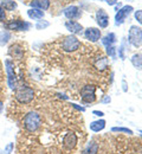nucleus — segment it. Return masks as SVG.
<instances>
[{
    "label": "nucleus",
    "mask_w": 142,
    "mask_h": 154,
    "mask_svg": "<svg viewBox=\"0 0 142 154\" xmlns=\"http://www.w3.org/2000/svg\"><path fill=\"white\" fill-rule=\"evenodd\" d=\"M43 126V117L39 113L32 110L29 112L24 116L23 122H21V128H23V134H33L37 131L41 129Z\"/></svg>",
    "instance_id": "f257e3e1"
},
{
    "label": "nucleus",
    "mask_w": 142,
    "mask_h": 154,
    "mask_svg": "<svg viewBox=\"0 0 142 154\" xmlns=\"http://www.w3.org/2000/svg\"><path fill=\"white\" fill-rule=\"evenodd\" d=\"M16 90V100L21 104H29L35 98V91L29 85H17Z\"/></svg>",
    "instance_id": "f03ea898"
},
{
    "label": "nucleus",
    "mask_w": 142,
    "mask_h": 154,
    "mask_svg": "<svg viewBox=\"0 0 142 154\" xmlns=\"http://www.w3.org/2000/svg\"><path fill=\"white\" fill-rule=\"evenodd\" d=\"M77 142H78V137L74 132H68L62 137V147L64 148V151L68 152L72 151L77 146Z\"/></svg>",
    "instance_id": "7ed1b4c3"
},
{
    "label": "nucleus",
    "mask_w": 142,
    "mask_h": 154,
    "mask_svg": "<svg viewBox=\"0 0 142 154\" xmlns=\"http://www.w3.org/2000/svg\"><path fill=\"white\" fill-rule=\"evenodd\" d=\"M80 46H81V42L75 36H68L62 42V48L66 52H74V51L78 50Z\"/></svg>",
    "instance_id": "20e7f679"
},
{
    "label": "nucleus",
    "mask_w": 142,
    "mask_h": 154,
    "mask_svg": "<svg viewBox=\"0 0 142 154\" xmlns=\"http://www.w3.org/2000/svg\"><path fill=\"white\" fill-rule=\"evenodd\" d=\"M128 39H129V43H130L133 46L140 48L142 45V30L140 27L135 26V25L130 26Z\"/></svg>",
    "instance_id": "39448f33"
},
{
    "label": "nucleus",
    "mask_w": 142,
    "mask_h": 154,
    "mask_svg": "<svg viewBox=\"0 0 142 154\" xmlns=\"http://www.w3.org/2000/svg\"><path fill=\"white\" fill-rule=\"evenodd\" d=\"M5 70H6V74H7L8 87L14 90L17 88V77H16V72H14L13 63L10 59H6V62H5Z\"/></svg>",
    "instance_id": "423d86ee"
},
{
    "label": "nucleus",
    "mask_w": 142,
    "mask_h": 154,
    "mask_svg": "<svg viewBox=\"0 0 142 154\" xmlns=\"http://www.w3.org/2000/svg\"><path fill=\"white\" fill-rule=\"evenodd\" d=\"M81 96L83 102L92 103L96 100V88L94 85H84L81 89Z\"/></svg>",
    "instance_id": "0eeeda50"
},
{
    "label": "nucleus",
    "mask_w": 142,
    "mask_h": 154,
    "mask_svg": "<svg viewBox=\"0 0 142 154\" xmlns=\"http://www.w3.org/2000/svg\"><path fill=\"white\" fill-rule=\"evenodd\" d=\"M131 11H133V6H123L121 10H119V12L116 13V16H115V24L116 25H121L124 23V20L127 18V16H129L130 13H131Z\"/></svg>",
    "instance_id": "6e6552de"
},
{
    "label": "nucleus",
    "mask_w": 142,
    "mask_h": 154,
    "mask_svg": "<svg viewBox=\"0 0 142 154\" xmlns=\"http://www.w3.org/2000/svg\"><path fill=\"white\" fill-rule=\"evenodd\" d=\"M8 30H14V31H26L30 29V24L23 20H13L6 25Z\"/></svg>",
    "instance_id": "1a4fd4ad"
},
{
    "label": "nucleus",
    "mask_w": 142,
    "mask_h": 154,
    "mask_svg": "<svg viewBox=\"0 0 142 154\" xmlns=\"http://www.w3.org/2000/svg\"><path fill=\"white\" fill-rule=\"evenodd\" d=\"M84 37L90 42H97L101 38V31L96 27H88L84 32Z\"/></svg>",
    "instance_id": "9d476101"
},
{
    "label": "nucleus",
    "mask_w": 142,
    "mask_h": 154,
    "mask_svg": "<svg viewBox=\"0 0 142 154\" xmlns=\"http://www.w3.org/2000/svg\"><path fill=\"white\" fill-rule=\"evenodd\" d=\"M64 16L70 20L77 19L81 17V11L77 6H69L64 10Z\"/></svg>",
    "instance_id": "9b49d317"
},
{
    "label": "nucleus",
    "mask_w": 142,
    "mask_h": 154,
    "mask_svg": "<svg viewBox=\"0 0 142 154\" xmlns=\"http://www.w3.org/2000/svg\"><path fill=\"white\" fill-rule=\"evenodd\" d=\"M96 20H97V24L100 25V27H107L108 24H109V16L107 14V12L104 10H98L97 13H96Z\"/></svg>",
    "instance_id": "f8f14e48"
},
{
    "label": "nucleus",
    "mask_w": 142,
    "mask_h": 154,
    "mask_svg": "<svg viewBox=\"0 0 142 154\" xmlns=\"http://www.w3.org/2000/svg\"><path fill=\"white\" fill-rule=\"evenodd\" d=\"M65 27H66L68 31H70V32L74 33V35L81 33L82 30H83V26H82L80 23L75 21V20H69V21H66V23H65Z\"/></svg>",
    "instance_id": "ddd939ff"
},
{
    "label": "nucleus",
    "mask_w": 142,
    "mask_h": 154,
    "mask_svg": "<svg viewBox=\"0 0 142 154\" xmlns=\"http://www.w3.org/2000/svg\"><path fill=\"white\" fill-rule=\"evenodd\" d=\"M30 6L33 8H38V10H47L50 7V1L49 0H32L30 2Z\"/></svg>",
    "instance_id": "4468645a"
},
{
    "label": "nucleus",
    "mask_w": 142,
    "mask_h": 154,
    "mask_svg": "<svg viewBox=\"0 0 142 154\" xmlns=\"http://www.w3.org/2000/svg\"><path fill=\"white\" fill-rule=\"evenodd\" d=\"M98 149H100L98 143L95 142V141H90L86 145V147L84 148V151H83L82 154H97L98 153Z\"/></svg>",
    "instance_id": "2eb2a0df"
},
{
    "label": "nucleus",
    "mask_w": 142,
    "mask_h": 154,
    "mask_svg": "<svg viewBox=\"0 0 142 154\" xmlns=\"http://www.w3.org/2000/svg\"><path fill=\"white\" fill-rule=\"evenodd\" d=\"M105 128V121L104 120H97V121H94L90 123V129L95 133H98Z\"/></svg>",
    "instance_id": "dca6fc26"
},
{
    "label": "nucleus",
    "mask_w": 142,
    "mask_h": 154,
    "mask_svg": "<svg viewBox=\"0 0 142 154\" xmlns=\"http://www.w3.org/2000/svg\"><path fill=\"white\" fill-rule=\"evenodd\" d=\"M27 16L33 20H39L44 17V12L41 10H38V8H31L27 11Z\"/></svg>",
    "instance_id": "f3484780"
},
{
    "label": "nucleus",
    "mask_w": 142,
    "mask_h": 154,
    "mask_svg": "<svg viewBox=\"0 0 142 154\" xmlns=\"http://www.w3.org/2000/svg\"><path fill=\"white\" fill-rule=\"evenodd\" d=\"M0 6H1L4 10L13 11L14 8H17V2H16V1H12V0H1V1H0Z\"/></svg>",
    "instance_id": "a211bd4d"
},
{
    "label": "nucleus",
    "mask_w": 142,
    "mask_h": 154,
    "mask_svg": "<svg viewBox=\"0 0 142 154\" xmlns=\"http://www.w3.org/2000/svg\"><path fill=\"white\" fill-rule=\"evenodd\" d=\"M115 42H116V36H115V33H109V35H107L104 38L102 39V43H103V45H104L105 48L113 45Z\"/></svg>",
    "instance_id": "6ab92c4d"
},
{
    "label": "nucleus",
    "mask_w": 142,
    "mask_h": 154,
    "mask_svg": "<svg viewBox=\"0 0 142 154\" xmlns=\"http://www.w3.org/2000/svg\"><path fill=\"white\" fill-rule=\"evenodd\" d=\"M131 63L133 65L139 69V70H142V54H136L131 57Z\"/></svg>",
    "instance_id": "aec40b11"
},
{
    "label": "nucleus",
    "mask_w": 142,
    "mask_h": 154,
    "mask_svg": "<svg viewBox=\"0 0 142 154\" xmlns=\"http://www.w3.org/2000/svg\"><path fill=\"white\" fill-rule=\"evenodd\" d=\"M23 54H24L23 49L18 48L17 45H12V46L10 48V55H12L13 57L21 58V57H23Z\"/></svg>",
    "instance_id": "412c9836"
},
{
    "label": "nucleus",
    "mask_w": 142,
    "mask_h": 154,
    "mask_svg": "<svg viewBox=\"0 0 142 154\" xmlns=\"http://www.w3.org/2000/svg\"><path fill=\"white\" fill-rule=\"evenodd\" d=\"M96 68L100 70V71H103L108 68V58L107 57H101L97 62H96Z\"/></svg>",
    "instance_id": "4be33fe9"
},
{
    "label": "nucleus",
    "mask_w": 142,
    "mask_h": 154,
    "mask_svg": "<svg viewBox=\"0 0 142 154\" xmlns=\"http://www.w3.org/2000/svg\"><path fill=\"white\" fill-rule=\"evenodd\" d=\"M11 38V35H10V32L8 31H1L0 32V45H5L8 40Z\"/></svg>",
    "instance_id": "5701e85b"
},
{
    "label": "nucleus",
    "mask_w": 142,
    "mask_h": 154,
    "mask_svg": "<svg viewBox=\"0 0 142 154\" xmlns=\"http://www.w3.org/2000/svg\"><path fill=\"white\" fill-rule=\"evenodd\" d=\"M111 132H114V133H124V134L133 135V131L129 129V128H125V127H113V128H111Z\"/></svg>",
    "instance_id": "b1692460"
},
{
    "label": "nucleus",
    "mask_w": 142,
    "mask_h": 154,
    "mask_svg": "<svg viewBox=\"0 0 142 154\" xmlns=\"http://www.w3.org/2000/svg\"><path fill=\"white\" fill-rule=\"evenodd\" d=\"M107 54L111 58H116V48L114 45H110L107 48Z\"/></svg>",
    "instance_id": "393cba45"
},
{
    "label": "nucleus",
    "mask_w": 142,
    "mask_h": 154,
    "mask_svg": "<svg viewBox=\"0 0 142 154\" xmlns=\"http://www.w3.org/2000/svg\"><path fill=\"white\" fill-rule=\"evenodd\" d=\"M50 24H49V21H45V20H38V23H37V25H36V29L37 30H44L45 27H47Z\"/></svg>",
    "instance_id": "a878e982"
},
{
    "label": "nucleus",
    "mask_w": 142,
    "mask_h": 154,
    "mask_svg": "<svg viewBox=\"0 0 142 154\" xmlns=\"http://www.w3.org/2000/svg\"><path fill=\"white\" fill-rule=\"evenodd\" d=\"M14 149V143L13 142H10L6 147H5V154H11Z\"/></svg>",
    "instance_id": "bb28decb"
},
{
    "label": "nucleus",
    "mask_w": 142,
    "mask_h": 154,
    "mask_svg": "<svg viewBox=\"0 0 142 154\" xmlns=\"http://www.w3.org/2000/svg\"><path fill=\"white\" fill-rule=\"evenodd\" d=\"M135 19L142 25V10H139V11L135 12Z\"/></svg>",
    "instance_id": "cd10ccee"
},
{
    "label": "nucleus",
    "mask_w": 142,
    "mask_h": 154,
    "mask_svg": "<svg viewBox=\"0 0 142 154\" xmlns=\"http://www.w3.org/2000/svg\"><path fill=\"white\" fill-rule=\"evenodd\" d=\"M2 70H1V64H0V97L2 95Z\"/></svg>",
    "instance_id": "c85d7f7f"
},
{
    "label": "nucleus",
    "mask_w": 142,
    "mask_h": 154,
    "mask_svg": "<svg viewBox=\"0 0 142 154\" xmlns=\"http://www.w3.org/2000/svg\"><path fill=\"white\" fill-rule=\"evenodd\" d=\"M6 19V14H5V10L0 6V21H5Z\"/></svg>",
    "instance_id": "c756f323"
},
{
    "label": "nucleus",
    "mask_w": 142,
    "mask_h": 154,
    "mask_svg": "<svg viewBox=\"0 0 142 154\" xmlns=\"http://www.w3.org/2000/svg\"><path fill=\"white\" fill-rule=\"evenodd\" d=\"M71 106H72L74 108L78 109V110H81V112H84V110H85V108H84V107H80V106H78V104H76V103H71Z\"/></svg>",
    "instance_id": "7c9ffc66"
},
{
    "label": "nucleus",
    "mask_w": 142,
    "mask_h": 154,
    "mask_svg": "<svg viewBox=\"0 0 142 154\" xmlns=\"http://www.w3.org/2000/svg\"><path fill=\"white\" fill-rule=\"evenodd\" d=\"M92 114L96 116H100V117H102V116H104V113L103 112H100V110H94L92 112Z\"/></svg>",
    "instance_id": "2f4dec72"
},
{
    "label": "nucleus",
    "mask_w": 142,
    "mask_h": 154,
    "mask_svg": "<svg viewBox=\"0 0 142 154\" xmlns=\"http://www.w3.org/2000/svg\"><path fill=\"white\" fill-rule=\"evenodd\" d=\"M105 2H107L108 5H110V6H113V5L117 4V0H105Z\"/></svg>",
    "instance_id": "473e14b6"
},
{
    "label": "nucleus",
    "mask_w": 142,
    "mask_h": 154,
    "mask_svg": "<svg viewBox=\"0 0 142 154\" xmlns=\"http://www.w3.org/2000/svg\"><path fill=\"white\" fill-rule=\"evenodd\" d=\"M2 110H4V100L2 97H0V114L2 113Z\"/></svg>",
    "instance_id": "72a5a7b5"
},
{
    "label": "nucleus",
    "mask_w": 142,
    "mask_h": 154,
    "mask_svg": "<svg viewBox=\"0 0 142 154\" xmlns=\"http://www.w3.org/2000/svg\"><path fill=\"white\" fill-rule=\"evenodd\" d=\"M110 101H111V98H110V97L105 96L104 98H103V100H102V103H109Z\"/></svg>",
    "instance_id": "f704fd0d"
},
{
    "label": "nucleus",
    "mask_w": 142,
    "mask_h": 154,
    "mask_svg": "<svg viewBox=\"0 0 142 154\" xmlns=\"http://www.w3.org/2000/svg\"><path fill=\"white\" fill-rule=\"evenodd\" d=\"M123 90L127 91V87H125V81H123Z\"/></svg>",
    "instance_id": "c9c22d12"
}]
</instances>
